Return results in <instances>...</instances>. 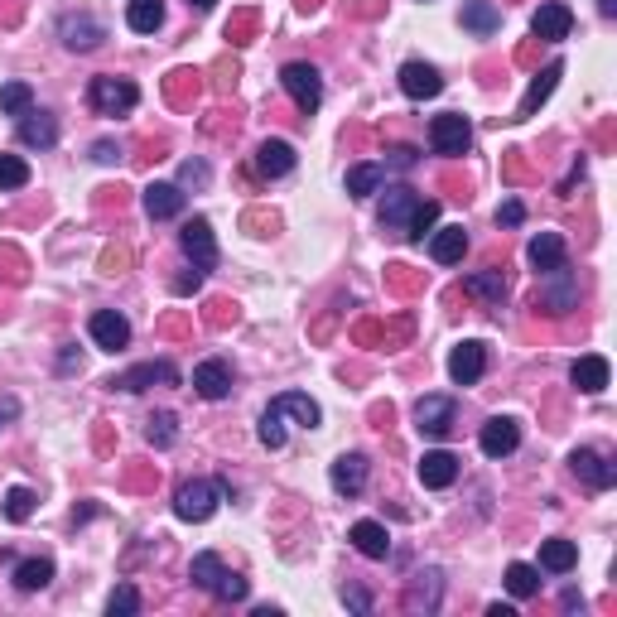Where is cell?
Wrapping results in <instances>:
<instances>
[{
  "instance_id": "6da1fadb",
  "label": "cell",
  "mask_w": 617,
  "mask_h": 617,
  "mask_svg": "<svg viewBox=\"0 0 617 617\" xmlns=\"http://www.w3.org/2000/svg\"><path fill=\"white\" fill-rule=\"evenodd\" d=\"M188 579H193L203 593H213L217 603H242V598H246V579H242V574H232V569L217 560V555H193V564H188Z\"/></svg>"
},
{
  "instance_id": "7a4b0ae2",
  "label": "cell",
  "mask_w": 617,
  "mask_h": 617,
  "mask_svg": "<svg viewBox=\"0 0 617 617\" xmlns=\"http://www.w3.org/2000/svg\"><path fill=\"white\" fill-rule=\"evenodd\" d=\"M222 497H227V483H222V478H198V483H184V487H179L174 511H179V521H208Z\"/></svg>"
},
{
  "instance_id": "3957f363",
  "label": "cell",
  "mask_w": 617,
  "mask_h": 617,
  "mask_svg": "<svg viewBox=\"0 0 617 617\" xmlns=\"http://www.w3.org/2000/svg\"><path fill=\"white\" fill-rule=\"evenodd\" d=\"M87 102H92L97 116H126V111L140 102V87H135L131 78H92Z\"/></svg>"
},
{
  "instance_id": "277c9868",
  "label": "cell",
  "mask_w": 617,
  "mask_h": 617,
  "mask_svg": "<svg viewBox=\"0 0 617 617\" xmlns=\"http://www.w3.org/2000/svg\"><path fill=\"white\" fill-rule=\"evenodd\" d=\"M280 82H285V92L295 97L299 111H319V102H323V78H319V68H314V63H285Z\"/></svg>"
},
{
  "instance_id": "5b68a950",
  "label": "cell",
  "mask_w": 617,
  "mask_h": 617,
  "mask_svg": "<svg viewBox=\"0 0 617 617\" xmlns=\"http://www.w3.org/2000/svg\"><path fill=\"white\" fill-rule=\"evenodd\" d=\"M58 39H63L73 54H92V49H102L107 25L92 20V15H63V20H58Z\"/></svg>"
},
{
  "instance_id": "8992f818",
  "label": "cell",
  "mask_w": 617,
  "mask_h": 617,
  "mask_svg": "<svg viewBox=\"0 0 617 617\" xmlns=\"http://www.w3.org/2000/svg\"><path fill=\"white\" fill-rule=\"evenodd\" d=\"M430 145L439 150V155H463V150L473 145V126H468V116H458V111H449V116H434Z\"/></svg>"
},
{
  "instance_id": "52a82bcc",
  "label": "cell",
  "mask_w": 617,
  "mask_h": 617,
  "mask_svg": "<svg viewBox=\"0 0 617 617\" xmlns=\"http://www.w3.org/2000/svg\"><path fill=\"white\" fill-rule=\"evenodd\" d=\"M454 415H458V405L449 396H425V401L415 405V430L425 434V439H444V434L454 430Z\"/></svg>"
},
{
  "instance_id": "ba28073f",
  "label": "cell",
  "mask_w": 617,
  "mask_h": 617,
  "mask_svg": "<svg viewBox=\"0 0 617 617\" xmlns=\"http://www.w3.org/2000/svg\"><path fill=\"white\" fill-rule=\"evenodd\" d=\"M184 256L193 261L198 270H213L217 266V242H213V227H208V217H193L184 227Z\"/></svg>"
},
{
  "instance_id": "9c48e42d",
  "label": "cell",
  "mask_w": 617,
  "mask_h": 617,
  "mask_svg": "<svg viewBox=\"0 0 617 617\" xmlns=\"http://www.w3.org/2000/svg\"><path fill=\"white\" fill-rule=\"evenodd\" d=\"M415 208H420V193H415V188H386V198H381V227L405 237Z\"/></svg>"
},
{
  "instance_id": "30bf717a",
  "label": "cell",
  "mask_w": 617,
  "mask_h": 617,
  "mask_svg": "<svg viewBox=\"0 0 617 617\" xmlns=\"http://www.w3.org/2000/svg\"><path fill=\"white\" fill-rule=\"evenodd\" d=\"M87 333H92V343H97V348H107V352H121L126 343H131V323L121 319L116 309H102V314H92Z\"/></svg>"
},
{
  "instance_id": "8fae6325",
  "label": "cell",
  "mask_w": 617,
  "mask_h": 617,
  "mask_svg": "<svg viewBox=\"0 0 617 617\" xmlns=\"http://www.w3.org/2000/svg\"><path fill=\"white\" fill-rule=\"evenodd\" d=\"M174 386L179 381V372H174V362H140V367H131V372H121L111 386H121V391H150V386Z\"/></svg>"
},
{
  "instance_id": "7c38bea8",
  "label": "cell",
  "mask_w": 617,
  "mask_h": 617,
  "mask_svg": "<svg viewBox=\"0 0 617 617\" xmlns=\"http://www.w3.org/2000/svg\"><path fill=\"white\" fill-rule=\"evenodd\" d=\"M193 391H198L203 401H222V396L232 391V367L217 362V357L198 362V367H193Z\"/></svg>"
},
{
  "instance_id": "4fadbf2b",
  "label": "cell",
  "mask_w": 617,
  "mask_h": 617,
  "mask_svg": "<svg viewBox=\"0 0 617 617\" xmlns=\"http://www.w3.org/2000/svg\"><path fill=\"white\" fill-rule=\"evenodd\" d=\"M401 92L410 97V102H430V97L444 92V78L434 73L430 63H405L401 68Z\"/></svg>"
},
{
  "instance_id": "5bb4252c",
  "label": "cell",
  "mask_w": 617,
  "mask_h": 617,
  "mask_svg": "<svg viewBox=\"0 0 617 617\" xmlns=\"http://www.w3.org/2000/svg\"><path fill=\"white\" fill-rule=\"evenodd\" d=\"M478 444H483V454H487V458H507V454H516V444H521V430H516V420L497 415V420H487V425H483Z\"/></svg>"
},
{
  "instance_id": "9a60e30c",
  "label": "cell",
  "mask_w": 617,
  "mask_h": 617,
  "mask_svg": "<svg viewBox=\"0 0 617 617\" xmlns=\"http://www.w3.org/2000/svg\"><path fill=\"white\" fill-rule=\"evenodd\" d=\"M483 372H487V348L483 343H458V348L449 352V376H454L458 386H473Z\"/></svg>"
},
{
  "instance_id": "2e32d148",
  "label": "cell",
  "mask_w": 617,
  "mask_h": 617,
  "mask_svg": "<svg viewBox=\"0 0 617 617\" xmlns=\"http://www.w3.org/2000/svg\"><path fill=\"white\" fill-rule=\"evenodd\" d=\"M367 454H343L338 463H333V473H328V483H333V492H343V497H357L362 487H367Z\"/></svg>"
},
{
  "instance_id": "e0dca14e",
  "label": "cell",
  "mask_w": 617,
  "mask_h": 617,
  "mask_svg": "<svg viewBox=\"0 0 617 617\" xmlns=\"http://www.w3.org/2000/svg\"><path fill=\"white\" fill-rule=\"evenodd\" d=\"M531 29H536V39H569V29H574V15H569V5H560V0H545L536 10V20H531Z\"/></svg>"
},
{
  "instance_id": "ac0fdd59",
  "label": "cell",
  "mask_w": 617,
  "mask_h": 617,
  "mask_svg": "<svg viewBox=\"0 0 617 617\" xmlns=\"http://www.w3.org/2000/svg\"><path fill=\"white\" fill-rule=\"evenodd\" d=\"M420 483L439 492V487H454L458 483V458L444 454V449H430V454L420 458Z\"/></svg>"
},
{
  "instance_id": "d6986e66",
  "label": "cell",
  "mask_w": 617,
  "mask_h": 617,
  "mask_svg": "<svg viewBox=\"0 0 617 617\" xmlns=\"http://www.w3.org/2000/svg\"><path fill=\"white\" fill-rule=\"evenodd\" d=\"M569 463H574V473H579L589 487H598V492L617 483V468L603 454H593V449H574V458H569Z\"/></svg>"
},
{
  "instance_id": "ffe728a7",
  "label": "cell",
  "mask_w": 617,
  "mask_h": 617,
  "mask_svg": "<svg viewBox=\"0 0 617 617\" xmlns=\"http://www.w3.org/2000/svg\"><path fill=\"white\" fill-rule=\"evenodd\" d=\"M145 213L155 222H169V217L184 213V188L179 184H150L145 188Z\"/></svg>"
},
{
  "instance_id": "44dd1931",
  "label": "cell",
  "mask_w": 617,
  "mask_h": 617,
  "mask_svg": "<svg viewBox=\"0 0 617 617\" xmlns=\"http://www.w3.org/2000/svg\"><path fill=\"white\" fill-rule=\"evenodd\" d=\"M348 540L367 555V560H386V555H391V536H386L381 521H357V526L348 531Z\"/></svg>"
},
{
  "instance_id": "7402d4cb",
  "label": "cell",
  "mask_w": 617,
  "mask_h": 617,
  "mask_svg": "<svg viewBox=\"0 0 617 617\" xmlns=\"http://www.w3.org/2000/svg\"><path fill=\"white\" fill-rule=\"evenodd\" d=\"M526 256H531V266H536L540 275H550V270L564 266V237L560 232H540V237H531Z\"/></svg>"
},
{
  "instance_id": "603a6c76",
  "label": "cell",
  "mask_w": 617,
  "mask_h": 617,
  "mask_svg": "<svg viewBox=\"0 0 617 617\" xmlns=\"http://www.w3.org/2000/svg\"><path fill=\"white\" fill-rule=\"evenodd\" d=\"M20 140H25V145H34V150H49V145L58 140V121L49 116V111L29 107L25 116H20Z\"/></svg>"
},
{
  "instance_id": "cb8c5ba5",
  "label": "cell",
  "mask_w": 617,
  "mask_h": 617,
  "mask_svg": "<svg viewBox=\"0 0 617 617\" xmlns=\"http://www.w3.org/2000/svg\"><path fill=\"white\" fill-rule=\"evenodd\" d=\"M569 381H574L584 396H598V391L608 386V357H598V352H593V357H579V362L569 367Z\"/></svg>"
},
{
  "instance_id": "d4e9b609",
  "label": "cell",
  "mask_w": 617,
  "mask_h": 617,
  "mask_svg": "<svg viewBox=\"0 0 617 617\" xmlns=\"http://www.w3.org/2000/svg\"><path fill=\"white\" fill-rule=\"evenodd\" d=\"M545 280H555V290H540L536 304H545L550 314H564V309H574V299H579V290H574V275H569V266L550 270Z\"/></svg>"
},
{
  "instance_id": "484cf974",
  "label": "cell",
  "mask_w": 617,
  "mask_h": 617,
  "mask_svg": "<svg viewBox=\"0 0 617 617\" xmlns=\"http://www.w3.org/2000/svg\"><path fill=\"white\" fill-rule=\"evenodd\" d=\"M290 169H295V150H290L285 140H266V145L256 150V174L280 179V174H290Z\"/></svg>"
},
{
  "instance_id": "4316f807",
  "label": "cell",
  "mask_w": 617,
  "mask_h": 617,
  "mask_svg": "<svg viewBox=\"0 0 617 617\" xmlns=\"http://www.w3.org/2000/svg\"><path fill=\"white\" fill-rule=\"evenodd\" d=\"M560 63H550V68H545V73H536V78H531V87H526V97H521V111H516V121H526V116H536L540 111V102H545V97H550V92H555V82H560Z\"/></svg>"
},
{
  "instance_id": "83f0119b",
  "label": "cell",
  "mask_w": 617,
  "mask_h": 617,
  "mask_svg": "<svg viewBox=\"0 0 617 617\" xmlns=\"http://www.w3.org/2000/svg\"><path fill=\"white\" fill-rule=\"evenodd\" d=\"M463 251H468V232H463V227H439V232L430 237V256L439 261V266L463 261Z\"/></svg>"
},
{
  "instance_id": "f1b7e54d",
  "label": "cell",
  "mask_w": 617,
  "mask_h": 617,
  "mask_svg": "<svg viewBox=\"0 0 617 617\" xmlns=\"http://www.w3.org/2000/svg\"><path fill=\"white\" fill-rule=\"evenodd\" d=\"M275 410H280V415H290V420H299V425H304V430H314V425H319L323 420V410H319V401H309V396H299V391H285V396H275Z\"/></svg>"
},
{
  "instance_id": "f546056e",
  "label": "cell",
  "mask_w": 617,
  "mask_h": 617,
  "mask_svg": "<svg viewBox=\"0 0 617 617\" xmlns=\"http://www.w3.org/2000/svg\"><path fill=\"white\" fill-rule=\"evenodd\" d=\"M574 564H579V545H574V540H545V545H540V569L569 574Z\"/></svg>"
},
{
  "instance_id": "4dcf8cb0",
  "label": "cell",
  "mask_w": 617,
  "mask_h": 617,
  "mask_svg": "<svg viewBox=\"0 0 617 617\" xmlns=\"http://www.w3.org/2000/svg\"><path fill=\"white\" fill-rule=\"evenodd\" d=\"M126 25L135 34H155L164 25V0H131L126 5Z\"/></svg>"
},
{
  "instance_id": "1f68e13d",
  "label": "cell",
  "mask_w": 617,
  "mask_h": 617,
  "mask_svg": "<svg viewBox=\"0 0 617 617\" xmlns=\"http://www.w3.org/2000/svg\"><path fill=\"white\" fill-rule=\"evenodd\" d=\"M49 579H54V560H20L15 564V589L20 593L49 589Z\"/></svg>"
},
{
  "instance_id": "d6a6232c",
  "label": "cell",
  "mask_w": 617,
  "mask_h": 617,
  "mask_svg": "<svg viewBox=\"0 0 617 617\" xmlns=\"http://www.w3.org/2000/svg\"><path fill=\"white\" fill-rule=\"evenodd\" d=\"M463 29H473L478 39H487V34L502 29V15H497L487 0H468V5H463Z\"/></svg>"
},
{
  "instance_id": "836d02e7",
  "label": "cell",
  "mask_w": 617,
  "mask_h": 617,
  "mask_svg": "<svg viewBox=\"0 0 617 617\" xmlns=\"http://www.w3.org/2000/svg\"><path fill=\"white\" fill-rule=\"evenodd\" d=\"M381 184H386V169H381V164H352L348 169V193L352 198H372Z\"/></svg>"
},
{
  "instance_id": "e575fe53",
  "label": "cell",
  "mask_w": 617,
  "mask_h": 617,
  "mask_svg": "<svg viewBox=\"0 0 617 617\" xmlns=\"http://www.w3.org/2000/svg\"><path fill=\"white\" fill-rule=\"evenodd\" d=\"M468 295H483L492 304H502L507 299V275L502 270H483V275H468V285H463Z\"/></svg>"
},
{
  "instance_id": "d590c367",
  "label": "cell",
  "mask_w": 617,
  "mask_h": 617,
  "mask_svg": "<svg viewBox=\"0 0 617 617\" xmlns=\"http://www.w3.org/2000/svg\"><path fill=\"white\" fill-rule=\"evenodd\" d=\"M29 107H34L29 82H5V87H0V111H5V116H25Z\"/></svg>"
},
{
  "instance_id": "8d00e7d4",
  "label": "cell",
  "mask_w": 617,
  "mask_h": 617,
  "mask_svg": "<svg viewBox=\"0 0 617 617\" xmlns=\"http://www.w3.org/2000/svg\"><path fill=\"white\" fill-rule=\"evenodd\" d=\"M145 439H150L155 449H169V444L179 439V420H174L169 410H160V415H150V425H145Z\"/></svg>"
},
{
  "instance_id": "74e56055",
  "label": "cell",
  "mask_w": 617,
  "mask_h": 617,
  "mask_svg": "<svg viewBox=\"0 0 617 617\" xmlns=\"http://www.w3.org/2000/svg\"><path fill=\"white\" fill-rule=\"evenodd\" d=\"M507 589H511V598H531V593H540V574L531 569V564H511Z\"/></svg>"
},
{
  "instance_id": "f35d334b",
  "label": "cell",
  "mask_w": 617,
  "mask_h": 617,
  "mask_svg": "<svg viewBox=\"0 0 617 617\" xmlns=\"http://www.w3.org/2000/svg\"><path fill=\"white\" fill-rule=\"evenodd\" d=\"M434 222H439V203H430V198H420V208H415V217H410V227H405V242H425V232H430Z\"/></svg>"
},
{
  "instance_id": "ab89813d",
  "label": "cell",
  "mask_w": 617,
  "mask_h": 617,
  "mask_svg": "<svg viewBox=\"0 0 617 617\" xmlns=\"http://www.w3.org/2000/svg\"><path fill=\"white\" fill-rule=\"evenodd\" d=\"M261 444H266V449H285V415H280V410H275V405H270L266 415H261Z\"/></svg>"
},
{
  "instance_id": "60d3db41",
  "label": "cell",
  "mask_w": 617,
  "mask_h": 617,
  "mask_svg": "<svg viewBox=\"0 0 617 617\" xmlns=\"http://www.w3.org/2000/svg\"><path fill=\"white\" fill-rule=\"evenodd\" d=\"M107 613H111V617H131V613H140V593H135V584H116V593L107 598Z\"/></svg>"
},
{
  "instance_id": "b9f144b4",
  "label": "cell",
  "mask_w": 617,
  "mask_h": 617,
  "mask_svg": "<svg viewBox=\"0 0 617 617\" xmlns=\"http://www.w3.org/2000/svg\"><path fill=\"white\" fill-rule=\"evenodd\" d=\"M29 184V164L20 155H0V188H25Z\"/></svg>"
},
{
  "instance_id": "7bdbcfd3",
  "label": "cell",
  "mask_w": 617,
  "mask_h": 617,
  "mask_svg": "<svg viewBox=\"0 0 617 617\" xmlns=\"http://www.w3.org/2000/svg\"><path fill=\"white\" fill-rule=\"evenodd\" d=\"M29 511H34V492L29 487H10L5 492V516L10 521H29Z\"/></svg>"
},
{
  "instance_id": "ee69618b",
  "label": "cell",
  "mask_w": 617,
  "mask_h": 617,
  "mask_svg": "<svg viewBox=\"0 0 617 617\" xmlns=\"http://www.w3.org/2000/svg\"><path fill=\"white\" fill-rule=\"evenodd\" d=\"M405 603H410V608H434V603H439V569L430 574V589H425V579L415 574V589H410Z\"/></svg>"
},
{
  "instance_id": "f6af8a7d",
  "label": "cell",
  "mask_w": 617,
  "mask_h": 617,
  "mask_svg": "<svg viewBox=\"0 0 617 617\" xmlns=\"http://www.w3.org/2000/svg\"><path fill=\"white\" fill-rule=\"evenodd\" d=\"M92 160H97V164H116V160H121V145H116V140H97V145H92Z\"/></svg>"
},
{
  "instance_id": "bcb514c9",
  "label": "cell",
  "mask_w": 617,
  "mask_h": 617,
  "mask_svg": "<svg viewBox=\"0 0 617 617\" xmlns=\"http://www.w3.org/2000/svg\"><path fill=\"white\" fill-rule=\"evenodd\" d=\"M521 217H526V208H521V203H516V198H507V203H502V208H497V222H502V227H516V222H521Z\"/></svg>"
},
{
  "instance_id": "7dc6e473",
  "label": "cell",
  "mask_w": 617,
  "mask_h": 617,
  "mask_svg": "<svg viewBox=\"0 0 617 617\" xmlns=\"http://www.w3.org/2000/svg\"><path fill=\"white\" fill-rule=\"evenodd\" d=\"M179 179H184V184H208V164H203V160H188L184 169H179Z\"/></svg>"
},
{
  "instance_id": "c3c4849f",
  "label": "cell",
  "mask_w": 617,
  "mask_h": 617,
  "mask_svg": "<svg viewBox=\"0 0 617 617\" xmlns=\"http://www.w3.org/2000/svg\"><path fill=\"white\" fill-rule=\"evenodd\" d=\"M391 164H396V169H415V150H410V145H396V150H391Z\"/></svg>"
},
{
  "instance_id": "681fc988",
  "label": "cell",
  "mask_w": 617,
  "mask_h": 617,
  "mask_svg": "<svg viewBox=\"0 0 617 617\" xmlns=\"http://www.w3.org/2000/svg\"><path fill=\"white\" fill-rule=\"evenodd\" d=\"M343 598H348V608H357V613H367V608H372V598H367L362 589H343Z\"/></svg>"
},
{
  "instance_id": "f907efd6",
  "label": "cell",
  "mask_w": 617,
  "mask_h": 617,
  "mask_svg": "<svg viewBox=\"0 0 617 617\" xmlns=\"http://www.w3.org/2000/svg\"><path fill=\"white\" fill-rule=\"evenodd\" d=\"M198 285H203V275H198V270H193V275H184V280H174V290H179V295H193Z\"/></svg>"
},
{
  "instance_id": "816d5d0a",
  "label": "cell",
  "mask_w": 617,
  "mask_h": 617,
  "mask_svg": "<svg viewBox=\"0 0 617 617\" xmlns=\"http://www.w3.org/2000/svg\"><path fill=\"white\" fill-rule=\"evenodd\" d=\"M73 367H82V357H78V352H73V348H68V352H63V357H58V372H73Z\"/></svg>"
},
{
  "instance_id": "f5cc1de1",
  "label": "cell",
  "mask_w": 617,
  "mask_h": 617,
  "mask_svg": "<svg viewBox=\"0 0 617 617\" xmlns=\"http://www.w3.org/2000/svg\"><path fill=\"white\" fill-rule=\"evenodd\" d=\"M560 603H564V608H569V613H574V608H584V598H579V593H574V589H564V598H560Z\"/></svg>"
},
{
  "instance_id": "db71d44e",
  "label": "cell",
  "mask_w": 617,
  "mask_h": 617,
  "mask_svg": "<svg viewBox=\"0 0 617 617\" xmlns=\"http://www.w3.org/2000/svg\"><path fill=\"white\" fill-rule=\"evenodd\" d=\"M598 10H603V15H617V0H598Z\"/></svg>"
},
{
  "instance_id": "11a10c76",
  "label": "cell",
  "mask_w": 617,
  "mask_h": 617,
  "mask_svg": "<svg viewBox=\"0 0 617 617\" xmlns=\"http://www.w3.org/2000/svg\"><path fill=\"white\" fill-rule=\"evenodd\" d=\"M188 5H198V10H213L217 0H188Z\"/></svg>"
}]
</instances>
